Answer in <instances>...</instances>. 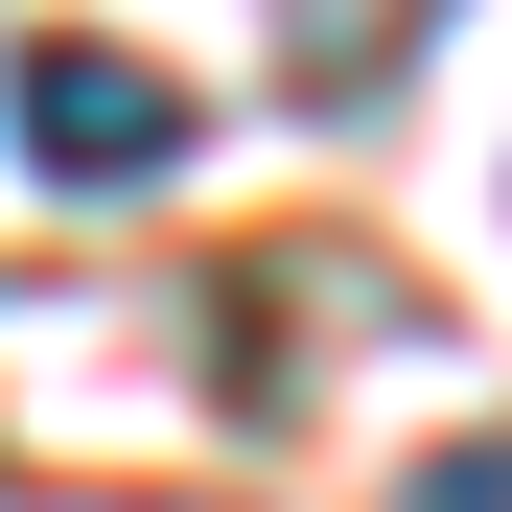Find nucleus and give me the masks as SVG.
Instances as JSON below:
<instances>
[{
    "instance_id": "obj_3",
    "label": "nucleus",
    "mask_w": 512,
    "mask_h": 512,
    "mask_svg": "<svg viewBox=\"0 0 512 512\" xmlns=\"http://www.w3.org/2000/svg\"><path fill=\"white\" fill-rule=\"evenodd\" d=\"M419 512H512V419H489V443H443V466H419Z\"/></svg>"
},
{
    "instance_id": "obj_1",
    "label": "nucleus",
    "mask_w": 512,
    "mask_h": 512,
    "mask_svg": "<svg viewBox=\"0 0 512 512\" xmlns=\"http://www.w3.org/2000/svg\"><path fill=\"white\" fill-rule=\"evenodd\" d=\"M0 140H24L47 187H163L210 117H187V70H140V47H94V24H47V47H0Z\"/></svg>"
},
{
    "instance_id": "obj_2",
    "label": "nucleus",
    "mask_w": 512,
    "mask_h": 512,
    "mask_svg": "<svg viewBox=\"0 0 512 512\" xmlns=\"http://www.w3.org/2000/svg\"><path fill=\"white\" fill-rule=\"evenodd\" d=\"M419 47H443V0H280V94L303 117H373Z\"/></svg>"
}]
</instances>
